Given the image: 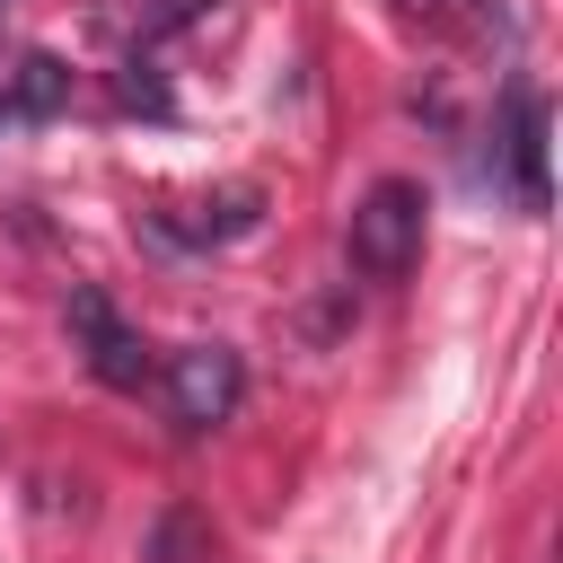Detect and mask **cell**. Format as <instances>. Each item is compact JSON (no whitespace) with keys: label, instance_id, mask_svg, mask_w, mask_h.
<instances>
[{"label":"cell","instance_id":"2","mask_svg":"<svg viewBox=\"0 0 563 563\" xmlns=\"http://www.w3.org/2000/svg\"><path fill=\"white\" fill-rule=\"evenodd\" d=\"M238 405H246V361H238L229 343H185V352L167 361V413H176L185 431H220Z\"/></svg>","mask_w":563,"mask_h":563},{"label":"cell","instance_id":"1","mask_svg":"<svg viewBox=\"0 0 563 563\" xmlns=\"http://www.w3.org/2000/svg\"><path fill=\"white\" fill-rule=\"evenodd\" d=\"M422 229H431L422 185L378 176V185L352 202V220H343V255H352V273H361V282H405V273L422 264Z\"/></svg>","mask_w":563,"mask_h":563},{"label":"cell","instance_id":"5","mask_svg":"<svg viewBox=\"0 0 563 563\" xmlns=\"http://www.w3.org/2000/svg\"><path fill=\"white\" fill-rule=\"evenodd\" d=\"M62 106H70V70H62L53 53H26L18 79H9V97H0V132H9V123H44V114H62Z\"/></svg>","mask_w":563,"mask_h":563},{"label":"cell","instance_id":"3","mask_svg":"<svg viewBox=\"0 0 563 563\" xmlns=\"http://www.w3.org/2000/svg\"><path fill=\"white\" fill-rule=\"evenodd\" d=\"M70 334H79V361H88L97 387H141L150 378V343H141V325L114 317L106 290H70Z\"/></svg>","mask_w":563,"mask_h":563},{"label":"cell","instance_id":"4","mask_svg":"<svg viewBox=\"0 0 563 563\" xmlns=\"http://www.w3.org/2000/svg\"><path fill=\"white\" fill-rule=\"evenodd\" d=\"M545 132H554L545 97H537V88H519V97H510V132H501V158H510V194H519L528 211H545V202H554V176H545Z\"/></svg>","mask_w":563,"mask_h":563}]
</instances>
